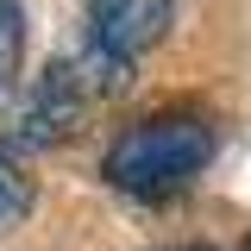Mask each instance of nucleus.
Masks as SVG:
<instances>
[{
    "mask_svg": "<svg viewBox=\"0 0 251 251\" xmlns=\"http://www.w3.org/2000/svg\"><path fill=\"white\" fill-rule=\"evenodd\" d=\"M31 207H38V188H31L25 163L13 151H0V232H13V226H25Z\"/></svg>",
    "mask_w": 251,
    "mask_h": 251,
    "instance_id": "20e7f679",
    "label": "nucleus"
},
{
    "mask_svg": "<svg viewBox=\"0 0 251 251\" xmlns=\"http://www.w3.org/2000/svg\"><path fill=\"white\" fill-rule=\"evenodd\" d=\"M82 6H88V38H100L126 63H138L151 44H163L170 19H176V0H82Z\"/></svg>",
    "mask_w": 251,
    "mask_h": 251,
    "instance_id": "7ed1b4c3",
    "label": "nucleus"
},
{
    "mask_svg": "<svg viewBox=\"0 0 251 251\" xmlns=\"http://www.w3.org/2000/svg\"><path fill=\"white\" fill-rule=\"evenodd\" d=\"M19 63H25V6L0 0V94L19 82Z\"/></svg>",
    "mask_w": 251,
    "mask_h": 251,
    "instance_id": "39448f33",
    "label": "nucleus"
},
{
    "mask_svg": "<svg viewBox=\"0 0 251 251\" xmlns=\"http://www.w3.org/2000/svg\"><path fill=\"white\" fill-rule=\"evenodd\" d=\"M214 151H220L214 120L170 107V113H145V120L120 126L100 157V176L138 201H163V195H182L214 163Z\"/></svg>",
    "mask_w": 251,
    "mask_h": 251,
    "instance_id": "f257e3e1",
    "label": "nucleus"
},
{
    "mask_svg": "<svg viewBox=\"0 0 251 251\" xmlns=\"http://www.w3.org/2000/svg\"><path fill=\"white\" fill-rule=\"evenodd\" d=\"M245 251H251V239H245Z\"/></svg>",
    "mask_w": 251,
    "mask_h": 251,
    "instance_id": "0eeeda50",
    "label": "nucleus"
},
{
    "mask_svg": "<svg viewBox=\"0 0 251 251\" xmlns=\"http://www.w3.org/2000/svg\"><path fill=\"white\" fill-rule=\"evenodd\" d=\"M151 251H220V245H151Z\"/></svg>",
    "mask_w": 251,
    "mask_h": 251,
    "instance_id": "423d86ee",
    "label": "nucleus"
},
{
    "mask_svg": "<svg viewBox=\"0 0 251 251\" xmlns=\"http://www.w3.org/2000/svg\"><path fill=\"white\" fill-rule=\"evenodd\" d=\"M94 107H100V100H94L88 82L75 75V63L57 57L19 100H13V113H6V126H0V151H13V157L50 151V145H63V138L82 132V120H88Z\"/></svg>",
    "mask_w": 251,
    "mask_h": 251,
    "instance_id": "f03ea898",
    "label": "nucleus"
}]
</instances>
